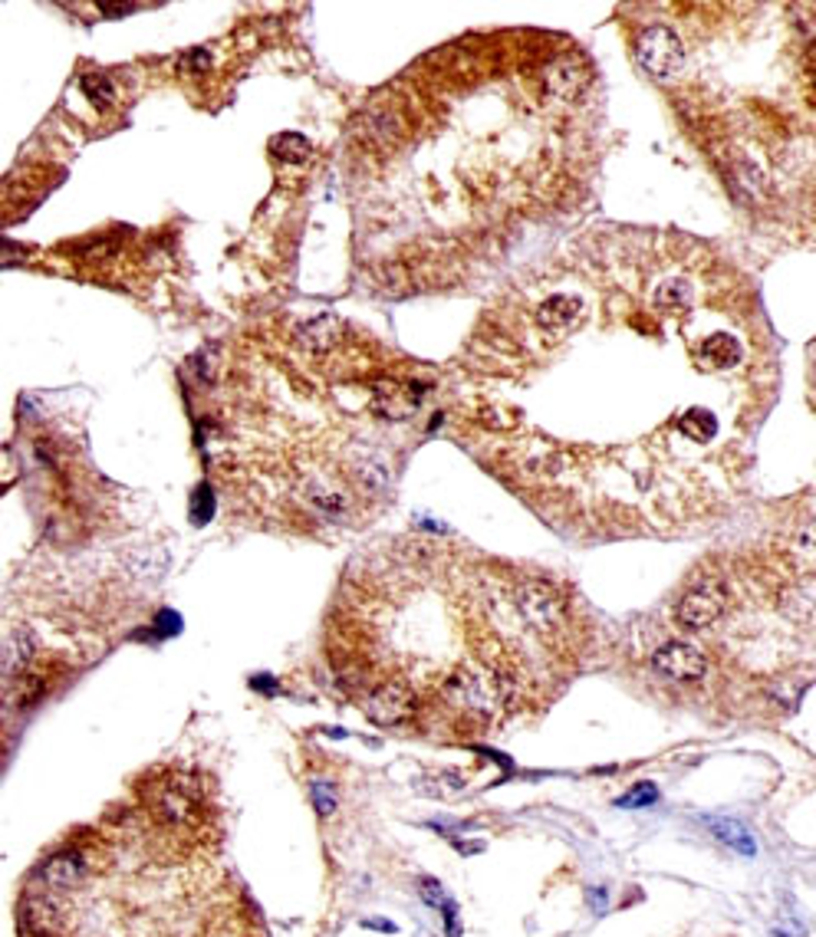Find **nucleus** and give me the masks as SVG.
I'll list each match as a JSON object with an SVG mask.
<instances>
[{
    "label": "nucleus",
    "mask_w": 816,
    "mask_h": 937,
    "mask_svg": "<svg viewBox=\"0 0 816 937\" xmlns=\"http://www.w3.org/2000/svg\"><path fill=\"white\" fill-rule=\"evenodd\" d=\"M142 800L158 825L175 829V832H195L208 809L201 783L181 770H161L155 780H145Z\"/></svg>",
    "instance_id": "nucleus-1"
},
{
    "label": "nucleus",
    "mask_w": 816,
    "mask_h": 937,
    "mask_svg": "<svg viewBox=\"0 0 816 937\" xmlns=\"http://www.w3.org/2000/svg\"><path fill=\"white\" fill-rule=\"evenodd\" d=\"M444 697L481 720H494L514 697V681L504 671L468 665L451 674V681L444 684Z\"/></svg>",
    "instance_id": "nucleus-2"
},
{
    "label": "nucleus",
    "mask_w": 816,
    "mask_h": 937,
    "mask_svg": "<svg viewBox=\"0 0 816 937\" xmlns=\"http://www.w3.org/2000/svg\"><path fill=\"white\" fill-rule=\"evenodd\" d=\"M514 606L521 612V619L534 629V632H544V635H553L566 625L569 619V609H566V596L550 586L544 579H527L517 586L514 592Z\"/></svg>",
    "instance_id": "nucleus-3"
},
{
    "label": "nucleus",
    "mask_w": 816,
    "mask_h": 937,
    "mask_svg": "<svg viewBox=\"0 0 816 937\" xmlns=\"http://www.w3.org/2000/svg\"><path fill=\"white\" fill-rule=\"evenodd\" d=\"M636 60L649 76L669 80V76L679 73L681 63H684V43L672 27L656 23V27H649L636 36Z\"/></svg>",
    "instance_id": "nucleus-4"
},
{
    "label": "nucleus",
    "mask_w": 816,
    "mask_h": 937,
    "mask_svg": "<svg viewBox=\"0 0 816 937\" xmlns=\"http://www.w3.org/2000/svg\"><path fill=\"white\" fill-rule=\"evenodd\" d=\"M728 609V589L721 579H701L694 582L684 596H681L679 609H676V622L688 632H701L711 629Z\"/></svg>",
    "instance_id": "nucleus-5"
},
{
    "label": "nucleus",
    "mask_w": 816,
    "mask_h": 937,
    "mask_svg": "<svg viewBox=\"0 0 816 937\" xmlns=\"http://www.w3.org/2000/svg\"><path fill=\"white\" fill-rule=\"evenodd\" d=\"M20 928L30 937H63L70 928V905L56 892H36L20 902Z\"/></svg>",
    "instance_id": "nucleus-6"
},
{
    "label": "nucleus",
    "mask_w": 816,
    "mask_h": 937,
    "mask_svg": "<svg viewBox=\"0 0 816 937\" xmlns=\"http://www.w3.org/2000/svg\"><path fill=\"white\" fill-rule=\"evenodd\" d=\"M366 714L383 727H399L415 717V691L406 681H383L366 697Z\"/></svg>",
    "instance_id": "nucleus-7"
},
{
    "label": "nucleus",
    "mask_w": 816,
    "mask_h": 937,
    "mask_svg": "<svg viewBox=\"0 0 816 937\" xmlns=\"http://www.w3.org/2000/svg\"><path fill=\"white\" fill-rule=\"evenodd\" d=\"M589 83V70L583 63V56L576 53H563L556 56L553 63H546L544 70V93L550 99H559V103H573Z\"/></svg>",
    "instance_id": "nucleus-8"
},
{
    "label": "nucleus",
    "mask_w": 816,
    "mask_h": 937,
    "mask_svg": "<svg viewBox=\"0 0 816 937\" xmlns=\"http://www.w3.org/2000/svg\"><path fill=\"white\" fill-rule=\"evenodd\" d=\"M534 319L546 336H569L586 319V303L576 293H553L534 309Z\"/></svg>",
    "instance_id": "nucleus-9"
},
{
    "label": "nucleus",
    "mask_w": 816,
    "mask_h": 937,
    "mask_svg": "<svg viewBox=\"0 0 816 937\" xmlns=\"http://www.w3.org/2000/svg\"><path fill=\"white\" fill-rule=\"evenodd\" d=\"M656 671L669 681H701L708 674V659L691 642H669L652 659Z\"/></svg>",
    "instance_id": "nucleus-10"
},
{
    "label": "nucleus",
    "mask_w": 816,
    "mask_h": 937,
    "mask_svg": "<svg viewBox=\"0 0 816 937\" xmlns=\"http://www.w3.org/2000/svg\"><path fill=\"white\" fill-rule=\"evenodd\" d=\"M83 875H86V859L80 852H56L36 868L33 878L50 892H70L83 882Z\"/></svg>",
    "instance_id": "nucleus-11"
},
{
    "label": "nucleus",
    "mask_w": 816,
    "mask_h": 937,
    "mask_svg": "<svg viewBox=\"0 0 816 937\" xmlns=\"http://www.w3.org/2000/svg\"><path fill=\"white\" fill-rule=\"evenodd\" d=\"M694 362L708 372H728L741 362V343L731 333H708L694 343Z\"/></svg>",
    "instance_id": "nucleus-12"
},
{
    "label": "nucleus",
    "mask_w": 816,
    "mask_h": 937,
    "mask_svg": "<svg viewBox=\"0 0 816 937\" xmlns=\"http://www.w3.org/2000/svg\"><path fill=\"white\" fill-rule=\"evenodd\" d=\"M425 386L418 382H379L373 386V404L376 411H383L386 418H411L421 404Z\"/></svg>",
    "instance_id": "nucleus-13"
},
{
    "label": "nucleus",
    "mask_w": 816,
    "mask_h": 937,
    "mask_svg": "<svg viewBox=\"0 0 816 937\" xmlns=\"http://www.w3.org/2000/svg\"><path fill=\"white\" fill-rule=\"evenodd\" d=\"M694 299H698V289H694V280L688 276H666L652 286V306L669 309V313L691 309Z\"/></svg>",
    "instance_id": "nucleus-14"
},
{
    "label": "nucleus",
    "mask_w": 816,
    "mask_h": 937,
    "mask_svg": "<svg viewBox=\"0 0 816 937\" xmlns=\"http://www.w3.org/2000/svg\"><path fill=\"white\" fill-rule=\"evenodd\" d=\"M708 822V829H711V835L721 842V845H728L731 852H737V855H744V859H754L757 855V845H754V835L737 822V819H721V815H708L704 819Z\"/></svg>",
    "instance_id": "nucleus-15"
},
{
    "label": "nucleus",
    "mask_w": 816,
    "mask_h": 937,
    "mask_svg": "<svg viewBox=\"0 0 816 937\" xmlns=\"http://www.w3.org/2000/svg\"><path fill=\"white\" fill-rule=\"evenodd\" d=\"M349 467H353V477H356L366 491H376V494H386V491H389V464H386L379 454H373V451H356L353 461H349Z\"/></svg>",
    "instance_id": "nucleus-16"
},
{
    "label": "nucleus",
    "mask_w": 816,
    "mask_h": 937,
    "mask_svg": "<svg viewBox=\"0 0 816 937\" xmlns=\"http://www.w3.org/2000/svg\"><path fill=\"white\" fill-rule=\"evenodd\" d=\"M33 649H36V642H33V632H30V629H13V632L7 635V642H3V674H7L10 681L27 671L30 659H33Z\"/></svg>",
    "instance_id": "nucleus-17"
},
{
    "label": "nucleus",
    "mask_w": 816,
    "mask_h": 937,
    "mask_svg": "<svg viewBox=\"0 0 816 937\" xmlns=\"http://www.w3.org/2000/svg\"><path fill=\"white\" fill-rule=\"evenodd\" d=\"M679 431L694 444H708L718 434V418L708 408H688L679 418Z\"/></svg>",
    "instance_id": "nucleus-18"
},
{
    "label": "nucleus",
    "mask_w": 816,
    "mask_h": 937,
    "mask_svg": "<svg viewBox=\"0 0 816 937\" xmlns=\"http://www.w3.org/2000/svg\"><path fill=\"white\" fill-rule=\"evenodd\" d=\"M80 86H83V93L90 96V103L100 106V109H109V106L116 103V86H113V80H109L106 73H86V76L80 80Z\"/></svg>",
    "instance_id": "nucleus-19"
},
{
    "label": "nucleus",
    "mask_w": 816,
    "mask_h": 937,
    "mask_svg": "<svg viewBox=\"0 0 816 937\" xmlns=\"http://www.w3.org/2000/svg\"><path fill=\"white\" fill-rule=\"evenodd\" d=\"M656 803H659V787H656L652 780L636 783L626 797H619V800H616L619 809H649V806H656Z\"/></svg>",
    "instance_id": "nucleus-20"
},
{
    "label": "nucleus",
    "mask_w": 816,
    "mask_h": 937,
    "mask_svg": "<svg viewBox=\"0 0 816 937\" xmlns=\"http://www.w3.org/2000/svg\"><path fill=\"white\" fill-rule=\"evenodd\" d=\"M418 895H421V902L425 905H431V908H444L451 898L444 895V888H441V882L438 878H418Z\"/></svg>",
    "instance_id": "nucleus-21"
},
{
    "label": "nucleus",
    "mask_w": 816,
    "mask_h": 937,
    "mask_svg": "<svg viewBox=\"0 0 816 937\" xmlns=\"http://www.w3.org/2000/svg\"><path fill=\"white\" fill-rule=\"evenodd\" d=\"M794 546H797V552L804 556V559H810V562H816V520H810L801 534H797V539H794Z\"/></svg>",
    "instance_id": "nucleus-22"
},
{
    "label": "nucleus",
    "mask_w": 816,
    "mask_h": 937,
    "mask_svg": "<svg viewBox=\"0 0 816 937\" xmlns=\"http://www.w3.org/2000/svg\"><path fill=\"white\" fill-rule=\"evenodd\" d=\"M313 803H316V809H320L323 815H329V812L336 809V793H333V787H329V783H313Z\"/></svg>",
    "instance_id": "nucleus-23"
},
{
    "label": "nucleus",
    "mask_w": 816,
    "mask_h": 937,
    "mask_svg": "<svg viewBox=\"0 0 816 937\" xmlns=\"http://www.w3.org/2000/svg\"><path fill=\"white\" fill-rule=\"evenodd\" d=\"M586 902H589V908H593L596 915H603L606 905H609V892H606V888H589V892H586Z\"/></svg>",
    "instance_id": "nucleus-24"
},
{
    "label": "nucleus",
    "mask_w": 816,
    "mask_h": 937,
    "mask_svg": "<svg viewBox=\"0 0 816 937\" xmlns=\"http://www.w3.org/2000/svg\"><path fill=\"white\" fill-rule=\"evenodd\" d=\"M363 928L386 931V935H393V931H396V925H393V922H386V918H366V922H363Z\"/></svg>",
    "instance_id": "nucleus-25"
},
{
    "label": "nucleus",
    "mask_w": 816,
    "mask_h": 937,
    "mask_svg": "<svg viewBox=\"0 0 816 937\" xmlns=\"http://www.w3.org/2000/svg\"><path fill=\"white\" fill-rule=\"evenodd\" d=\"M251 684H254L258 691H268V694H276V684H273L271 677H264V681H261V677H254Z\"/></svg>",
    "instance_id": "nucleus-26"
}]
</instances>
